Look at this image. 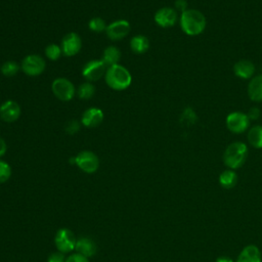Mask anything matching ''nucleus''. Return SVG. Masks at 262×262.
<instances>
[{"label": "nucleus", "instance_id": "39448f33", "mask_svg": "<svg viewBox=\"0 0 262 262\" xmlns=\"http://www.w3.org/2000/svg\"><path fill=\"white\" fill-rule=\"evenodd\" d=\"M46 69L45 59L39 54H28L20 62L21 72L29 77L40 76Z\"/></svg>", "mask_w": 262, "mask_h": 262}, {"label": "nucleus", "instance_id": "c85d7f7f", "mask_svg": "<svg viewBox=\"0 0 262 262\" xmlns=\"http://www.w3.org/2000/svg\"><path fill=\"white\" fill-rule=\"evenodd\" d=\"M64 130L68 134L70 135H74L75 133H77L80 130V123L76 120H71L67 123Z\"/></svg>", "mask_w": 262, "mask_h": 262}, {"label": "nucleus", "instance_id": "0eeeda50", "mask_svg": "<svg viewBox=\"0 0 262 262\" xmlns=\"http://www.w3.org/2000/svg\"><path fill=\"white\" fill-rule=\"evenodd\" d=\"M106 64L102 59H91L87 61L82 69V76L88 82H96L104 77L106 72Z\"/></svg>", "mask_w": 262, "mask_h": 262}, {"label": "nucleus", "instance_id": "aec40b11", "mask_svg": "<svg viewBox=\"0 0 262 262\" xmlns=\"http://www.w3.org/2000/svg\"><path fill=\"white\" fill-rule=\"evenodd\" d=\"M248 95L253 101H262V75L256 76L250 81Z\"/></svg>", "mask_w": 262, "mask_h": 262}, {"label": "nucleus", "instance_id": "4be33fe9", "mask_svg": "<svg viewBox=\"0 0 262 262\" xmlns=\"http://www.w3.org/2000/svg\"><path fill=\"white\" fill-rule=\"evenodd\" d=\"M248 141L252 146L262 148V126H254L249 130Z\"/></svg>", "mask_w": 262, "mask_h": 262}, {"label": "nucleus", "instance_id": "c756f323", "mask_svg": "<svg viewBox=\"0 0 262 262\" xmlns=\"http://www.w3.org/2000/svg\"><path fill=\"white\" fill-rule=\"evenodd\" d=\"M66 262H89L88 261V258L81 255V254H72L70 255L67 259H66Z\"/></svg>", "mask_w": 262, "mask_h": 262}, {"label": "nucleus", "instance_id": "f257e3e1", "mask_svg": "<svg viewBox=\"0 0 262 262\" xmlns=\"http://www.w3.org/2000/svg\"><path fill=\"white\" fill-rule=\"evenodd\" d=\"M103 78L105 84L116 91H123L132 83L131 73L126 67L120 63L107 67Z\"/></svg>", "mask_w": 262, "mask_h": 262}, {"label": "nucleus", "instance_id": "423d86ee", "mask_svg": "<svg viewBox=\"0 0 262 262\" xmlns=\"http://www.w3.org/2000/svg\"><path fill=\"white\" fill-rule=\"evenodd\" d=\"M72 160L80 170L88 174L96 172L99 167V159L91 150H82Z\"/></svg>", "mask_w": 262, "mask_h": 262}, {"label": "nucleus", "instance_id": "473e14b6", "mask_svg": "<svg viewBox=\"0 0 262 262\" xmlns=\"http://www.w3.org/2000/svg\"><path fill=\"white\" fill-rule=\"evenodd\" d=\"M175 8L181 12L187 9V2L185 0H176L175 1Z\"/></svg>", "mask_w": 262, "mask_h": 262}, {"label": "nucleus", "instance_id": "6ab92c4d", "mask_svg": "<svg viewBox=\"0 0 262 262\" xmlns=\"http://www.w3.org/2000/svg\"><path fill=\"white\" fill-rule=\"evenodd\" d=\"M101 59L106 67L118 64L121 59V51L117 46L110 45L103 49Z\"/></svg>", "mask_w": 262, "mask_h": 262}, {"label": "nucleus", "instance_id": "1a4fd4ad", "mask_svg": "<svg viewBox=\"0 0 262 262\" xmlns=\"http://www.w3.org/2000/svg\"><path fill=\"white\" fill-rule=\"evenodd\" d=\"M131 30V25L126 19H116L108 24L105 29L107 38L112 41H119L124 39Z\"/></svg>", "mask_w": 262, "mask_h": 262}, {"label": "nucleus", "instance_id": "412c9836", "mask_svg": "<svg viewBox=\"0 0 262 262\" xmlns=\"http://www.w3.org/2000/svg\"><path fill=\"white\" fill-rule=\"evenodd\" d=\"M237 182V175L232 170H225L219 175V183L224 188H232Z\"/></svg>", "mask_w": 262, "mask_h": 262}, {"label": "nucleus", "instance_id": "2eb2a0df", "mask_svg": "<svg viewBox=\"0 0 262 262\" xmlns=\"http://www.w3.org/2000/svg\"><path fill=\"white\" fill-rule=\"evenodd\" d=\"M233 72L235 76L242 79H249L253 76L255 72V66L251 60L241 59L237 62H235L233 67Z\"/></svg>", "mask_w": 262, "mask_h": 262}, {"label": "nucleus", "instance_id": "7ed1b4c3", "mask_svg": "<svg viewBox=\"0 0 262 262\" xmlns=\"http://www.w3.org/2000/svg\"><path fill=\"white\" fill-rule=\"evenodd\" d=\"M247 155V145L242 141H235L226 147L223 154V162L228 168L237 169L245 163Z\"/></svg>", "mask_w": 262, "mask_h": 262}, {"label": "nucleus", "instance_id": "9d476101", "mask_svg": "<svg viewBox=\"0 0 262 262\" xmlns=\"http://www.w3.org/2000/svg\"><path fill=\"white\" fill-rule=\"evenodd\" d=\"M55 246L58 250V252L61 253H69L73 250H75L77 239L74 235V233L68 229V228H60L54 238Z\"/></svg>", "mask_w": 262, "mask_h": 262}, {"label": "nucleus", "instance_id": "7c9ffc66", "mask_svg": "<svg viewBox=\"0 0 262 262\" xmlns=\"http://www.w3.org/2000/svg\"><path fill=\"white\" fill-rule=\"evenodd\" d=\"M47 262H66L63 253L61 252H56V253H52L49 255Z\"/></svg>", "mask_w": 262, "mask_h": 262}, {"label": "nucleus", "instance_id": "9b49d317", "mask_svg": "<svg viewBox=\"0 0 262 262\" xmlns=\"http://www.w3.org/2000/svg\"><path fill=\"white\" fill-rule=\"evenodd\" d=\"M21 108L17 101L7 99L0 104V120L5 123H13L19 119Z\"/></svg>", "mask_w": 262, "mask_h": 262}, {"label": "nucleus", "instance_id": "5701e85b", "mask_svg": "<svg viewBox=\"0 0 262 262\" xmlns=\"http://www.w3.org/2000/svg\"><path fill=\"white\" fill-rule=\"evenodd\" d=\"M94 93H95V86L93 85V83L85 81L82 84H80L76 94L80 99L88 100L93 97Z\"/></svg>", "mask_w": 262, "mask_h": 262}, {"label": "nucleus", "instance_id": "f8f14e48", "mask_svg": "<svg viewBox=\"0 0 262 262\" xmlns=\"http://www.w3.org/2000/svg\"><path fill=\"white\" fill-rule=\"evenodd\" d=\"M250 119L247 114L241 112L230 113L226 117V127L233 133H243L249 127Z\"/></svg>", "mask_w": 262, "mask_h": 262}, {"label": "nucleus", "instance_id": "20e7f679", "mask_svg": "<svg viewBox=\"0 0 262 262\" xmlns=\"http://www.w3.org/2000/svg\"><path fill=\"white\" fill-rule=\"evenodd\" d=\"M53 95L60 101H70L77 93L76 87L72 81L64 77H57L51 83Z\"/></svg>", "mask_w": 262, "mask_h": 262}, {"label": "nucleus", "instance_id": "b1692460", "mask_svg": "<svg viewBox=\"0 0 262 262\" xmlns=\"http://www.w3.org/2000/svg\"><path fill=\"white\" fill-rule=\"evenodd\" d=\"M20 70V64L15 60H6L0 67V72L4 77H14Z\"/></svg>", "mask_w": 262, "mask_h": 262}, {"label": "nucleus", "instance_id": "dca6fc26", "mask_svg": "<svg viewBox=\"0 0 262 262\" xmlns=\"http://www.w3.org/2000/svg\"><path fill=\"white\" fill-rule=\"evenodd\" d=\"M75 250L78 254H81L87 258L95 255L96 253V245L95 243L88 237H80L77 239Z\"/></svg>", "mask_w": 262, "mask_h": 262}, {"label": "nucleus", "instance_id": "cd10ccee", "mask_svg": "<svg viewBox=\"0 0 262 262\" xmlns=\"http://www.w3.org/2000/svg\"><path fill=\"white\" fill-rule=\"evenodd\" d=\"M181 121L185 122L187 125L193 124L196 121V115H195V113L190 107H187L182 113Z\"/></svg>", "mask_w": 262, "mask_h": 262}, {"label": "nucleus", "instance_id": "f704fd0d", "mask_svg": "<svg viewBox=\"0 0 262 262\" xmlns=\"http://www.w3.org/2000/svg\"><path fill=\"white\" fill-rule=\"evenodd\" d=\"M216 262H233V260L229 257H226V256H221V257H218L216 259Z\"/></svg>", "mask_w": 262, "mask_h": 262}, {"label": "nucleus", "instance_id": "6e6552de", "mask_svg": "<svg viewBox=\"0 0 262 262\" xmlns=\"http://www.w3.org/2000/svg\"><path fill=\"white\" fill-rule=\"evenodd\" d=\"M60 47L64 56H75L80 52L82 48V39L79 34L75 32H70L66 34L61 39Z\"/></svg>", "mask_w": 262, "mask_h": 262}, {"label": "nucleus", "instance_id": "4468645a", "mask_svg": "<svg viewBox=\"0 0 262 262\" xmlns=\"http://www.w3.org/2000/svg\"><path fill=\"white\" fill-rule=\"evenodd\" d=\"M177 11L171 7H162L158 9L154 15L155 23L161 28L173 27L177 21Z\"/></svg>", "mask_w": 262, "mask_h": 262}, {"label": "nucleus", "instance_id": "f03ea898", "mask_svg": "<svg viewBox=\"0 0 262 262\" xmlns=\"http://www.w3.org/2000/svg\"><path fill=\"white\" fill-rule=\"evenodd\" d=\"M180 27L188 36L199 35L206 28V17L196 9H186L181 12Z\"/></svg>", "mask_w": 262, "mask_h": 262}, {"label": "nucleus", "instance_id": "f3484780", "mask_svg": "<svg viewBox=\"0 0 262 262\" xmlns=\"http://www.w3.org/2000/svg\"><path fill=\"white\" fill-rule=\"evenodd\" d=\"M130 49L135 54H143L149 48V40L146 36L138 34L133 36L129 42Z\"/></svg>", "mask_w": 262, "mask_h": 262}, {"label": "nucleus", "instance_id": "2f4dec72", "mask_svg": "<svg viewBox=\"0 0 262 262\" xmlns=\"http://www.w3.org/2000/svg\"><path fill=\"white\" fill-rule=\"evenodd\" d=\"M247 116H248V118L250 120H257L260 117V110L258 107H256V106L251 107L250 111L248 112Z\"/></svg>", "mask_w": 262, "mask_h": 262}, {"label": "nucleus", "instance_id": "a878e982", "mask_svg": "<svg viewBox=\"0 0 262 262\" xmlns=\"http://www.w3.org/2000/svg\"><path fill=\"white\" fill-rule=\"evenodd\" d=\"M106 24L104 21L103 18L99 17V16H95V17H92L89 19L88 21V28L91 32H94V33H102V32H105V29H106Z\"/></svg>", "mask_w": 262, "mask_h": 262}, {"label": "nucleus", "instance_id": "a211bd4d", "mask_svg": "<svg viewBox=\"0 0 262 262\" xmlns=\"http://www.w3.org/2000/svg\"><path fill=\"white\" fill-rule=\"evenodd\" d=\"M236 262H261V254L259 249L254 245L245 247L239 253Z\"/></svg>", "mask_w": 262, "mask_h": 262}, {"label": "nucleus", "instance_id": "bb28decb", "mask_svg": "<svg viewBox=\"0 0 262 262\" xmlns=\"http://www.w3.org/2000/svg\"><path fill=\"white\" fill-rule=\"evenodd\" d=\"M11 176V168L9 164L0 160V183H3Z\"/></svg>", "mask_w": 262, "mask_h": 262}, {"label": "nucleus", "instance_id": "72a5a7b5", "mask_svg": "<svg viewBox=\"0 0 262 262\" xmlns=\"http://www.w3.org/2000/svg\"><path fill=\"white\" fill-rule=\"evenodd\" d=\"M7 150V144H6V141L0 136V158L3 157L5 155Z\"/></svg>", "mask_w": 262, "mask_h": 262}, {"label": "nucleus", "instance_id": "ddd939ff", "mask_svg": "<svg viewBox=\"0 0 262 262\" xmlns=\"http://www.w3.org/2000/svg\"><path fill=\"white\" fill-rule=\"evenodd\" d=\"M104 118V114L101 108L97 106H90L86 108L81 117V124L89 129L98 127Z\"/></svg>", "mask_w": 262, "mask_h": 262}, {"label": "nucleus", "instance_id": "393cba45", "mask_svg": "<svg viewBox=\"0 0 262 262\" xmlns=\"http://www.w3.org/2000/svg\"><path fill=\"white\" fill-rule=\"evenodd\" d=\"M44 53H45V56L47 59H49L51 61H56L61 56L62 50H61L60 45H58L56 43H50L45 47Z\"/></svg>", "mask_w": 262, "mask_h": 262}]
</instances>
